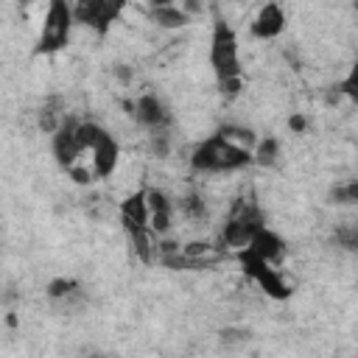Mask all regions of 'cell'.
Masks as SVG:
<instances>
[{
	"label": "cell",
	"instance_id": "obj_1",
	"mask_svg": "<svg viewBox=\"0 0 358 358\" xmlns=\"http://www.w3.org/2000/svg\"><path fill=\"white\" fill-rule=\"evenodd\" d=\"M210 65L216 79H235L241 73V59H238V37L230 28L224 17H216L213 23V37H210Z\"/></svg>",
	"mask_w": 358,
	"mask_h": 358
},
{
	"label": "cell",
	"instance_id": "obj_2",
	"mask_svg": "<svg viewBox=\"0 0 358 358\" xmlns=\"http://www.w3.org/2000/svg\"><path fill=\"white\" fill-rule=\"evenodd\" d=\"M70 28H73V9L65 0H54L45 12L42 31L37 39V54H57L70 42Z\"/></svg>",
	"mask_w": 358,
	"mask_h": 358
},
{
	"label": "cell",
	"instance_id": "obj_3",
	"mask_svg": "<svg viewBox=\"0 0 358 358\" xmlns=\"http://www.w3.org/2000/svg\"><path fill=\"white\" fill-rule=\"evenodd\" d=\"M235 258H238L243 275L258 283L263 294H269L272 299H280V302L291 297V286L283 280V275H280L275 266H269V263L261 258V255H255L249 246H246V249H238Z\"/></svg>",
	"mask_w": 358,
	"mask_h": 358
},
{
	"label": "cell",
	"instance_id": "obj_4",
	"mask_svg": "<svg viewBox=\"0 0 358 358\" xmlns=\"http://www.w3.org/2000/svg\"><path fill=\"white\" fill-rule=\"evenodd\" d=\"M263 227H266L263 224V213L255 208L252 201H241L235 208V213L230 216V221L224 224V230H221V246H227L232 252L246 249L252 243L255 232L263 230Z\"/></svg>",
	"mask_w": 358,
	"mask_h": 358
},
{
	"label": "cell",
	"instance_id": "obj_5",
	"mask_svg": "<svg viewBox=\"0 0 358 358\" xmlns=\"http://www.w3.org/2000/svg\"><path fill=\"white\" fill-rule=\"evenodd\" d=\"M70 9H73V23H81V26L92 28L98 37H107L112 23L123 12V6L107 3V0H79V3L70 6Z\"/></svg>",
	"mask_w": 358,
	"mask_h": 358
},
{
	"label": "cell",
	"instance_id": "obj_6",
	"mask_svg": "<svg viewBox=\"0 0 358 358\" xmlns=\"http://www.w3.org/2000/svg\"><path fill=\"white\" fill-rule=\"evenodd\" d=\"M76 126H79V118L68 115V118H62V123L54 135V160L65 171H70L79 163V155H81V148L76 143Z\"/></svg>",
	"mask_w": 358,
	"mask_h": 358
},
{
	"label": "cell",
	"instance_id": "obj_7",
	"mask_svg": "<svg viewBox=\"0 0 358 358\" xmlns=\"http://www.w3.org/2000/svg\"><path fill=\"white\" fill-rule=\"evenodd\" d=\"M140 126L151 129V132H166V126L171 123V115L166 110V104L155 95V92H143L135 101V115H132Z\"/></svg>",
	"mask_w": 358,
	"mask_h": 358
},
{
	"label": "cell",
	"instance_id": "obj_8",
	"mask_svg": "<svg viewBox=\"0 0 358 358\" xmlns=\"http://www.w3.org/2000/svg\"><path fill=\"white\" fill-rule=\"evenodd\" d=\"M286 31V12L280 3H266L252 23V37L258 39H277Z\"/></svg>",
	"mask_w": 358,
	"mask_h": 358
},
{
	"label": "cell",
	"instance_id": "obj_9",
	"mask_svg": "<svg viewBox=\"0 0 358 358\" xmlns=\"http://www.w3.org/2000/svg\"><path fill=\"white\" fill-rule=\"evenodd\" d=\"M118 163H121V146H118V140L112 135H107L92 148V174L98 179H107V177L115 174Z\"/></svg>",
	"mask_w": 358,
	"mask_h": 358
},
{
	"label": "cell",
	"instance_id": "obj_10",
	"mask_svg": "<svg viewBox=\"0 0 358 358\" xmlns=\"http://www.w3.org/2000/svg\"><path fill=\"white\" fill-rule=\"evenodd\" d=\"M249 249H252L255 255H261V258H263L269 266H277V263L286 258V241H283L275 230H269V227H263V230L255 232Z\"/></svg>",
	"mask_w": 358,
	"mask_h": 358
},
{
	"label": "cell",
	"instance_id": "obj_11",
	"mask_svg": "<svg viewBox=\"0 0 358 358\" xmlns=\"http://www.w3.org/2000/svg\"><path fill=\"white\" fill-rule=\"evenodd\" d=\"M148 20L155 23L157 28H168V31L185 28V26L190 23V17H188L179 6L168 3V0H160V3H151V6H148Z\"/></svg>",
	"mask_w": 358,
	"mask_h": 358
},
{
	"label": "cell",
	"instance_id": "obj_12",
	"mask_svg": "<svg viewBox=\"0 0 358 358\" xmlns=\"http://www.w3.org/2000/svg\"><path fill=\"white\" fill-rule=\"evenodd\" d=\"M121 221L126 230L132 227H148V204L146 190H135L121 201Z\"/></svg>",
	"mask_w": 358,
	"mask_h": 358
},
{
	"label": "cell",
	"instance_id": "obj_13",
	"mask_svg": "<svg viewBox=\"0 0 358 358\" xmlns=\"http://www.w3.org/2000/svg\"><path fill=\"white\" fill-rule=\"evenodd\" d=\"M213 140H216V163H219V171H241V168L252 166V151L230 146V143H224L216 135H213Z\"/></svg>",
	"mask_w": 358,
	"mask_h": 358
},
{
	"label": "cell",
	"instance_id": "obj_14",
	"mask_svg": "<svg viewBox=\"0 0 358 358\" xmlns=\"http://www.w3.org/2000/svg\"><path fill=\"white\" fill-rule=\"evenodd\" d=\"M129 232V243H132V252L140 263H155L157 261V238L148 227H132L126 230Z\"/></svg>",
	"mask_w": 358,
	"mask_h": 358
},
{
	"label": "cell",
	"instance_id": "obj_15",
	"mask_svg": "<svg viewBox=\"0 0 358 358\" xmlns=\"http://www.w3.org/2000/svg\"><path fill=\"white\" fill-rule=\"evenodd\" d=\"M190 166H193V171H201V174H219V163H216V140H213V137L201 140V143L190 151Z\"/></svg>",
	"mask_w": 358,
	"mask_h": 358
},
{
	"label": "cell",
	"instance_id": "obj_16",
	"mask_svg": "<svg viewBox=\"0 0 358 358\" xmlns=\"http://www.w3.org/2000/svg\"><path fill=\"white\" fill-rule=\"evenodd\" d=\"M216 137H221L224 143L238 146V148H243V151H252L255 146H258V135H255L252 129H246V126H235V123H224V126L216 132Z\"/></svg>",
	"mask_w": 358,
	"mask_h": 358
},
{
	"label": "cell",
	"instance_id": "obj_17",
	"mask_svg": "<svg viewBox=\"0 0 358 358\" xmlns=\"http://www.w3.org/2000/svg\"><path fill=\"white\" fill-rule=\"evenodd\" d=\"M280 157V140L277 137H263L258 140V146L252 148V166H261V168H272Z\"/></svg>",
	"mask_w": 358,
	"mask_h": 358
},
{
	"label": "cell",
	"instance_id": "obj_18",
	"mask_svg": "<svg viewBox=\"0 0 358 358\" xmlns=\"http://www.w3.org/2000/svg\"><path fill=\"white\" fill-rule=\"evenodd\" d=\"M107 135L110 132L101 123H95V121H79V126H76V143H79L81 151H92Z\"/></svg>",
	"mask_w": 358,
	"mask_h": 358
},
{
	"label": "cell",
	"instance_id": "obj_19",
	"mask_svg": "<svg viewBox=\"0 0 358 358\" xmlns=\"http://www.w3.org/2000/svg\"><path fill=\"white\" fill-rule=\"evenodd\" d=\"M45 294H48V299H54V302H68L70 297L79 294V280H73V277H54V280H48Z\"/></svg>",
	"mask_w": 358,
	"mask_h": 358
},
{
	"label": "cell",
	"instance_id": "obj_20",
	"mask_svg": "<svg viewBox=\"0 0 358 358\" xmlns=\"http://www.w3.org/2000/svg\"><path fill=\"white\" fill-rule=\"evenodd\" d=\"M328 199H330V204H341V208H352V204L358 201V182H355V179H350V182H344V185L330 188Z\"/></svg>",
	"mask_w": 358,
	"mask_h": 358
},
{
	"label": "cell",
	"instance_id": "obj_21",
	"mask_svg": "<svg viewBox=\"0 0 358 358\" xmlns=\"http://www.w3.org/2000/svg\"><path fill=\"white\" fill-rule=\"evenodd\" d=\"M146 204H148V216L151 213H174V204H171L168 193L160 190V188H148L146 190Z\"/></svg>",
	"mask_w": 358,
	"mask_h": 358
},
{
	"label": "cell",
	"instance_id": "obj_22",
	"mask_svg": "<svg viewBox=\"0 0 358 358\" xmlns=\"http://www.w3.org/2000/svg\"><path fill=\"white\" fill-rule=\"evenodd\" d=\"M182 210H185L188 219H204L208 216V204H204V199L199 193H188L182 199Z\"/></svg>",
	"mask_w": 358,
	"mask_h": 358
},
{
	"label": "cell",
	"instance_id": "obj_23",
	"mask_svg": "<svg viewBox=\"0 0 358 358\" xmlns=\"http://www.w3.org/2000/svg\"><path fill=\"white\" fill-rule=\"evenodd\" d=\"M333 238H336V243H339L341 249H347V252H355V249H358V227H352V224L336 227Z\"/></svg>",
	"mask_w": 358,
	"mask_h": 358
},
{
	"label": "cell",
	"instance_id": "obj_24",
	"mask_svg": "<svg viewBox=\"0 0 358 358\" xmlns=\"http://www.w3.org/2000/svg\"><path fill=\"white\" fill-rule=\"evenodd\" d=\"M59 112L57 110H50V107H42L39 110V115H37V126L45 132V135H50V137H54L57 135V129H59Z\"/></svg>",
	"mask_w": 358,
	"mask_h": 358
},
{
	"label": "cell",
	"instance_id": "obj_25",
	"mask_svg": "<svg viewBox=\"0 0 358 358\" xmlns=\"http://www.w3.org/2000/svg\"><path fill=\"white\" fill-rule=\"evenodd\" d=\"M148 148L155 157H168L171 151V137L166 132H151V140H148Z\"/></svg>",
	"mask_w": 358,
	"mask_h": 358
},
{
	"label": "cell",
	"instance_id": "obj_26",
	"mask_svg": "<svg viewBox=\"0 0 358 358\" xmlns=\"http://www.w3.org/2000/svg\"><path fill=\"white\" fill-rule=\"evenodd\" d=\"M219 92H221V98L235 101V98L243 92V76H235V79H221V81H219Z\"/></svg>",
	"mask_w": 358,
	"mask_h": 358
},
{
	"label": "cell",
	"instance_id": "obj_27",
	"mask_svg": "<svg viewBox=\"0 0 358 358\" xmlns=\"http://www.w3.org/2000/svg\"><path fill=\"white\" fill-rule=\"evenodd\" d=\"M333 92H339L341 98H350V101H352V98L358 95V76H355V70H352L344 81H336V84H333Z\"/></svg>",
	"mask_w": 358,
	"mask_h": 358
},
{
	"label": "cell",
	"instance_id": "obj_28",
	"mask_svg": "<svg viewBox=\"0 0 358 358\" xmlns=\"http://www.w3.org/2000/svg\"><path fill=\"white\" fill-rule=\"evenodd\" d=\"M148 230L155 235H168L171 230V213H151L148 216Z\"/></svg>",
	"mask_w": 358,
	"mask_h": 358
},
{
	"label": "cell",
	"instance_id": "obj_29",
	"mask_svg": "<svg viewBox=\"0 0 358 358\" xmlns=\"http://www.w3.org/2000/svg\"><path fill=\"white\" fill-rule=\"evenodd\" d=\"M182 252V243L179 241H174V238H163V241H157V258L163 261V258H174V255H179Z\"/></svg>",
	"mask_w": 358,
	"mask_h": 358
},
{
	"label": "cell",
	"instance_id": "obj_30",
	"mask_svg": "<svg viewBox=\"0 0 358 358\" xmlns=\"http://www.w3.org/2000/svg\"><path fill=\"white\" fill-rule=\"evenodd\" d=\"M68 177H70V179H73L76 185H81V188H84V185H92V179H95V174H92L90 168L79 166V163H76V166H73V168L68 171Z\"/></svg>",
	"mask_w": 358,
	"mask_h": 358
},
{
	"label": "cell",
	"instance_id": "obj_31",
	"mask_svg": "<svg viewBox=\"0 0 358 358\" xmlns=\"http://www.w3.org/2000/svg\"><path fill=\"white\" fill-rule=\"evenodd\" d=\"M249 339V330H243V328H224L221 330V344H241V341H246Z\"/></svg>",
	"mask_w": 358,
	"mask_h": 358
},
{
	"label": "cell",
	"instance_id": "obj_32",
	"mask_svg": "<svg viewBox=\"0 0 358 358\" xmlns=\"http://www.w3.org/2000/svg\"><path fill=\"white\" fill-rule=\"evenodd\" d=\"M112 76H115L123 87H129V84L135 81V68H132V65H126V62H121V65H115V68H112Z\"/></svg>",
	"mask_w": 358,
	"mask_h": 358
},
{
	"label": "cell",
	"instance_id": "obj_33",
	"mask_svg": "<svg viewBox=\"0 0 358 358\" xmlns=\"http://www.w3.org/2000/svg\"><path fill=\"white\" fill-rule=\"evenodd\" d=\"M288 129H291L294 135H305V129H308V118H305L302 112H294V115L288 118Z\"/></svg>",
	"mask_w": 358,
	"mask_h": 358
},
{
	"label": "cell",
	"instance_id": "obj_34",
	"mask_svg": "<svg viewBox=\"0 0 358 358\" xmlns=\"http://www.w3.org/2000/svg\"><path fill=\"white\" fill-rule=\"evenodd\" d=\"M179 9H182L188 17H193V14H201V3H196V0H185V3H179Z\"/></svg>",
	"mask_w": 358,
	"mask_h": 358
},
{
	"label": "cell",
	"instance_id": "obj_35",
	"mask_svg": "<svg viewBox=\"0 0 358 358\" xmlns=\"http://www.w3.org/2000/svg\"><path fill=\"white\" fill-rule=\"evenodd\" d=\"M339 101H341V95L333 92V87H330V90L325 92V104H328V107H339Z\"/></svg>",
	"mask_w": 358,
	"mask_h": 358
},
{
	"label": "cell",
	"instance_id": "obj_36",
	"mask_svg": "<svg viewBox=\"0 0 358 358\" xmlns=\"http://www.w3.org/2000/svg\"><path fill=\"white\" fill-rule=\"evenodd\" d=\"M6 325H9V328H17V325H20V319H17V314H14V311H9V314H6Z\"/></svg>",
	"mask_w": 358,
	"mask_h": 358
},
{
	"label": "cell",
	"instance_id": "obj_37",
	"mask_svg": "<svg viewBox=\"0 0 358 358\" xmlns=\"http://www.w3.org/2000/svg\"><path fill=\"white\" fill-rule=\"evenodd\" d=\"M90 358H107V355H101V352H95V355H90Z\"/></svg>",
	"mask_w": 358,
	"mask_h": 358
}]
</instances>
